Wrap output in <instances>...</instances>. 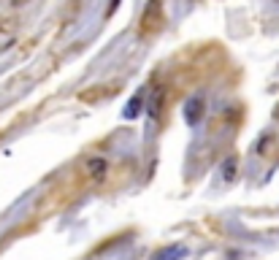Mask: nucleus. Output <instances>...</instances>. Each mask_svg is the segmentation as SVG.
<instances>
[{
  "instance_id": "obj_3",
  "label": "nucleus",
  "mask_w": 279,
  "mask_h": 260,
  "mask_svg": "<svg viewBox=\"0 0 279 260\" xmlns=\"http://www.w3.org/2000/svg\"><path fill=\"white\" fill-rule=\"evenodd\" d=\"M138 114H141V92H138L136 98H130L128 106H125V111H122L125 119H136Z\"/></svg>"
},
{
  "instance_id": "obj_1",
  "label": "nucleus",
  "mask_w": 279,
  "mask_h": 260,
  "mask_svg": "<svg viewBox=\"0 0 279 260\" xmlns=\"http://www.w3.org/2000/svg\"><path fill=\"white\" fill-rule=\"evenodd\" d=\"M203 117V98L192 95L187 106H184V119H187V125H198V119Z\"/></svg>"
},
{
  "instance_id": "obj_4",
  "label": "nucleus",
  "mask_w": 279,
  "mask_h": 260,
  "mask_svg": "<svg viewBox=\"0 0 279 260\" xmlns=\"http://www.w3.org/2000/svg\"><path fill=\"white\" fill-rule=\"evenodd\" d=\"M222 176L228 179V182L236 176V157H228V160H225V165H222Z\"/></svg>"
},
{
  "instance_id": "obj_2",
  "label": "nucleus",
  "mask_w": 279,
  "mask_h": 260,
  "mask_svg": "<svg viewBox=\"0 0 279 260\" xmlns=\"http://www.w3.org/2000/svg\"><path fill=\"white\" fill-rule=\"evenodd\" d=\"M87 173L95 179V182H103L106 173H109V160L106 157H90L87 160Z\"/></svg>"
},
{
  "instance_id": "obj_6",
  "label": "nucleus",
  "mask_w": 279,
  "mask_h": 260,
  "mask_svg": "<svg viewBox=\"0 0 279 260\" xmlns=\"http://www.w3.org/2000/svg\"><path fill=\"white\" fill-rule=\"evenodd\" d=\"M117 6H119V0H111V3H109V11H106V14H114V11H117Z\"/></svg>"
},
{
  "instance_id": "obj_5",
  "label": "nucleus",
  "mask_w": 279,
  "mask_h": 260,
  "mask_svg": "<svg viewBox=\"0 0 279 260\" xmlns=\"http://www.w3.org/2000/svg\"><path fill=\"white\" fill-rule=\"evenodd\" d=\"M163 98H165V92H163V90H157V98H155V101H152V103H149V114H152V117H157V114H160V106H163Z\"/></svg>"
}]
</instances>
